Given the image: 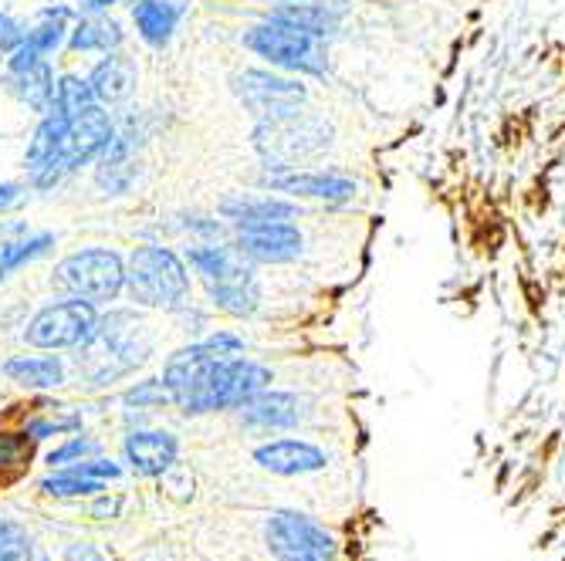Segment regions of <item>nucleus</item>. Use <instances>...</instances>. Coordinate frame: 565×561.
Masks as SVG:
<instances>
[{
  "label": "nucleus",
  "mask_w": 565,
  "mask_h": 561,
  "mask_svg": "<svg viewBox=\"0 0 565 561\" xmlns=\"http://www.w3.org/2000/svg\"><path fill=\"white\" fill-rule=\"evenodd\" d=\"M271 373L244 355H217L207 342L180 348L167 363L163 386L183 413L241 410V406L268 389Z\"/></svg>",
  "instance_id": "f257e3e1"
},
{
  "label": "nucleus",
  "mask_w": 565,
  "mask_h": 561,
  "mask_svg": "<svg viewBox=\"0 0 565 561\" xmlns=\"http://www.w3.org/2000/svg\"><path fill=\"white\" fill-rule=\"evenodd\" d=\"M78 348H82L78 366H85V373L95 382H106V379L129 373L132 366L146 359L149 332H146V322L136 319L132 312H113L106 319H98L92 338Z\"/></svg>",
  "instance_id": "f03ea898"
},
{
  "label": "nucleus",
  "mask_w": 565,
  "mask_h": 561,
  "mask_svg": "<svg viewBox=\"0 0 565 561\" xmlns=\"http://www.w3.org/2000/svg\"><path fill=\"white\" fill-rule=\"evenodd\" d=\"M126 291L146 309L177 312L190 294V274L170 247H136L126 265Z\"/></svg>",
  "instance_id": "7ed1b4c3"
},
{
  "label": "nucleus",
  "mask_w": 565,
  "mask_h": 561,
  "mask_svg": "<svg viewBox=\"0 0 565 561\" xmlns=\"http://www.w3.org/2000/svg\"><path fill=\"white\" fill-rule=\"evenodd\" d=\"M332 145V126L322 116L308 112H288L278 119H262L254 129V149L271 170H291L295 163H305L319 157Z\"/></svg>",
  "instance_id": "20e7f679"
},
{
  "label": "nucleus",
  "mask_w": 565,
  "mask_h": 561,
  "mask_svg": "<svg viewBox=\"0 0 565 561\" xmlns=\"http://www.w3.org/2000/svg\"><path fill=\"white\" fill-rule=\"evenodd\" d=\"M113 136H116V129H113L109 112L95 101L92 109L78 112L75 119H68L62 126L58 142H55V149H51V157L31 173L34 183L38 186H55L62 176L75 173L82 163H92L98 152L113 142Z\"/></svg>",
  "instance_id": "39448f33"
},
{
  "label": "nucleus",
  "mask_w": 565,
  "mask_h": 561,
  "mask_svg": "<svg viewBox=\"0 0 565 561\" xmlns=\"http://www.w3.org/2000/svg\"><path fill=\"white\" fill-rule=\"evenodd\" d=\"M190 265L196 268V274L207 284L211 298L217 309L231 312V315H250L258 309L262 291L258 281H254V271L237 258L227 247H190Z\"/></svg>",
  "instance_id": "423d86ee"
},
{
  "label": "nucleus",
  "mask_w": 565,
  "mask_h": 561,
  "mask_svg": "<svg viewBox=\"0 0 565 561\" xmlns=\"http://www.w3.org/2000/svg\"><path fill=\"white\" fill-rule=\"evenodd\" d=\"M244 47H250L254 55L268 58L278 68L288 72H305V75H322L326 72V44L319 34L305 31L291 21L271 18L258 28H250L244 34Z\"/></svg>",
  "instance_id": "0eeeda50"
},
{
  "label": "nucleus",
  "mask_w": 565,
  "mask_h": 561,
  "mask_svg": "<svg viewBox=\"0 0 565 561\" xmlns=\"http://www.w3.org/2000/svg\"><path fill=\"white\" fill-rule=\"evenodd\" d=\"M55 281L58 288H65L68 294L82 301H92V304L113 301L126 288V261L116 250L88 247V250L72 253V258H65L55 268Z\"/></svg>",
  "instance_id": "6e6552de"
},
{
  "label": "nucleus",
  "mask_w": 565,
  "mask_h": 561,
  "mask_svg": "<svg viewBox=\"0 0 565 561\" xmlns=\"http://www.w3.org/2000/svg\"><path fill=\"white\" fill-rule=\"evenodd\" d=\"M98 325L95 304L92 301H62V304H47L31 322H28V345L34 348H78L92 338Z\"/></svg>",
  "instance_id": "1a4fd4ad"
},
{
  "label": "nucleus",
  "mask_w": 565,
  "mask_h": 561,
  "mask_svg": "<svg viewBox=\"0 0 565 561\" xmlns=\"http://www.w3.org/2000/svg\"><path fill=\"white\" fill-rule=\"evenodd\" d=\"M265 535L278 561H335V538L305 515L278 511L268 518Z\"/></svg>",
  "instance_id": "9d476101"
},
{
  "label": "nucleus",
  "mask_w": 565,
  "mask_h": 561,
  "mask_svg": "<svg viewBox=\"0 0 565 561\" xmlns=\"http://www.w3.org/2000/svg\"><path fill=\"white\" fill-rule=\"evenodd\" d=\"M234 95L244 101V109L258 119H278L298 112L308 98V88L295 78H281L271 72H241L231 78Z\"/></svg>",
  "instance_id": "9b49d317"
},
{
  "label": "nucleus",
  "mask_w": 565,
  "mask_h": 561,
  "mask_svg": "<svg viewBox=\"0 0 565 561\" xmlns=\"http://www.w3.org/2000/svg\"><path fill=\"white\" fill-rule=\"evenodd\" d=\"M8 82H11L14 95L24 101L28 109L44 116L51 106H55V75H51L47 58L38 55L31 44H21L18 51H11Z\"/></svg>",
  "instance_id": "f8f14e48"
},
{
  "label": "nucleus",
  "mask_w": 565,
  "mask_h": 561,
  "mask_svg": "<svg viewBox=\"0 0 565 561\" xmlns=\"http://www.w3.org/2000/svg\"><path fill=\"white\" fill-rule=\"evenodd\" d=\"M237 253L258 265H285L301 253V234L295 224H262L244 227L237 237Z\"/></svg>",
  "instance_id": "ddd939ff"
},
{
  "label": "nucleus",
  "mask_w": 565,
  "mask_h": 561,
  "mask_svg": "<svg viewBox=\"0 0 565 561\" xmlns=\"http://www.w3.org/2000/svg\"><path fill=\"white\" fill-rule=\"evenodd\" d=\"M254 461L278 477H298V474L322 471L329 464V456L308 440H275L254 450Z\"/></svg>",
  "instance_id": "4468645a"
},
{
  "label": "nucleus",
  "mask_w": 565,
  "mask_h": 561,
  "mask_svg": "<svg viewBox=\"0 0 565 561\" xmlns=\"http://www.w3.org/2000/svg\"><path fill=\"white\" fill-rule=\"evenodd\" d=\"M305 399L295 392H268L262 389L258 396H250L241 406V420L244 427H262V430H288L305 420Z\"/></svg>",
  "instance_id": "2eb2a0df"
},
{
  "label": "nucleus",
  "mask_w": 565,
  "mask_h": 561,
  "mask_svg": "<svg viewBox=\"0 0 565 561\" xmlns=\"http://www.w3.org/2000/svg\"><path fill=\"white\" fill-rule=\"evenodd\" d=\"M221 214L244 230L262 224H291L298 217V207L278 196H227L221 203Z\"/></svg>",
  "instance_id": "dca6fc26"
},
{
  "label": "nucleus",
  "mask_w": 565,
  "mask_h": 561,
  "mask_svg": "<svg viewBox=\"0 0 565 561\" xmlns=\"http://www.w3.org/2000/svg\"><path fill=\"white\" fill-rule=\"evenodd\" d=\"M177 440L163 430H146V433H129L126 436V456L129 464L146 474V477H157L163 471H170L177 464Z\"/></svg>",
  "instance_id": "f3484780"
},
{
  "label": "nucleus",
  "mask_w": 565,
  "mask_h": 561,
  "mask_svg": "<svg viewBox=\"0 0 565 561\" xmlns=\"http://www.w3.org/2000/svg\"><path fill=\"white\" fill-rule=\"evenodd\" d=\"M265 186L291 196H316V199H349L355 193V183L335 173H281V176H268Z\"/></svg>",
  "instance_id": "a211bd4d"
},
{
  "label": "nucleus",
  "mask_w": 565,
  "mask_h": 561,
  "mask_svg": "<svg viewBox=\"0 0 565 561\" xmlns=\"http://www.w3.org/2000/svg\"><path fill=\"white\" fill-rule=\"evenodd\" d=\"M136 176V139L132 136H113V142L98 152L95 180L106 193H126Z\"/></svg>",
  "instance_id": "6ab92c4d"
},
{
  "label": "nucleus",
  "mask_w": 565,
  "mask_h": 561,
  "mask_svg": "<svg viewBox=\"0 0 565 561\" xmlns=\"http://www.w3.org/2000/svg\"><path fill=\"white\" fill-rule=\"evenodd\" d=\"M180 18H183V8L173 4V0H139V4H132L136 31L152 47H167L170 44Z\"/></svg>",
  "instance_id": "aec40b11"
},
{
  "label": "nucleus",
  "mask_w": 565,
  "mask_h": 561,
  "mask_svg": "<svg viewBox=\"0 0 565 561\" xmlns=\"http://www.w3.org/2000/svg\"><path fill=\"white\" fill-rule=\"evenodd\" d=\"M88 85L102 106H113V101L129 98V91L136 88V65L129 58L116 55V51H109V55L92 68Z\"/></svg>",
  "instance_id": "412c9836"
},
{
  "label": "nucleus",
  "mask_w": 565,
  "mask_h": 561,
  "mask_svg": "<svg viewBox=\"0 0 565 561\" xmlns=\"http://www.w3.org/2000/svg\"><path fill=\"white\" fill-rule=\"evenodd\" d=\"M4 376L28 389H58L65 382V366L58 355H18L4 363Z\"/></svg>",
  "instance_id": "4be33fe9"
},
{
  "label": "nucleus",
  "mask_w": 565,
  "mask_h": 561,
  "mask_svg": "<svg viewBox=\"0 0 565 561\" xmlns=\"http://www.w3.org/2000/svg\"><path fill=\"white\" fill-rule=\"evenodd\" d=\"M55 247V237L51 234H31L24 240H11V244H0V281H8L14 271H21L24 265L44 258V253Z\"/></svg>",
  "instance_id": "5701e85b"
},
{
  "label": "nucleus",
  "mask_w": 565,
  "mask_h": 561,
  "mask_svg": "<svg viewBox=\"0 0 565 561\" xmlns=\"http://www.w3.org/2000/svg\"><path fill=\"white\" fill-rule=\"evenodd\" d=\"M119 44H122V28L106 18L78 21V28L72 31V51H106L109 55Z\"/></svg>",
  "instance_id": "b1692460"
},
{
  "label": "nucleus",
  "mask_w": 565,
  "mask_h": 561,
  "mask_svg": "<svg viewBox=\"0 0 565 561\" xmlns=\"http://www.w3.org/2000/svg\"><path fill=\"white\" fill-rule=\"evenodd\" d=\"M95 91H92V85H88V78H75V75H65L58 85H55V112H62L65 119H75L78 112H85V109H92L95 106Z\"/></svg>",
  "instance_id": "393cba45"
},
{
  "label": "nucleus",
  "mask_w": 565,
  "mask_h": 561,
  "mask_svg": "<svg viewBox=\"0 0 565 561\" xmlns=\"http://www.w3.org/2000/svg\"><path fill=\"white\" fill-rule=\"evenodd\" d=\"M271 18H281V21H291L305 31H312L319 37H326L332 28H335V14H329L326 8L312 4V0H301V4H281Z\"/></svg>",
  "instance_id": "a878e982"
},
{
  "label": "nucleus",
  "mask_w": 565,
  "mask_h": 561,
  "mask_svg": "<svg viewBox=\"0 0 565 561\" xmlns=\"http://www.w3.org/2000/svg\"><path fill=\"white\" fill-rule=\"evenodd\" d=\"M65 18H68V11H44L41 24L34 31H28L24 44H31L38 55L47 58L51 51H58L62 41H65Z\"/></svg>",
  "instance_id": "bb28decb"
},
{
  "label": "nucleus",
  "mask_w": 565,
  "mask_h": 561,
  "mask_svg": "<svg viewBox=\"0 0 565 561\" xmlns=\"http://www.w3.org/2000/svg\"><path fill=\"white\" fill-rule=\"evenodd\" d=\"M41 490L51 494V497H92V494L102 490V481H92V477H82V474L68 471V474L41 481Z\"/></svg>",
  "instance_id": "cd10ccee"
},
{
  "label": "nucleus",
  "mask_w": 565,
  "mask_h": 561,
  "mask_svg": "<svg viewBox=\"0 0 565 561\" xmlns=\"http://www.w3.org/2000/svg\"><path fill=\"white\" fill-rule=\"evenodd\" d=\"M0 561H34V544L14 521H0Z\"/></svg>",
  "instance_id": "c85d7f7f"
},
{
  "label": "nucleus",
  "mask_w": 565,
  "mask_h": 561,
  "mask_svg": "<svg viewBox=\"0 0 565 561\" xmlns=\"http://www.w3.org/2000/svg\"><path fill=\"white\" fill-rule=\"evenodd\" d=\"M31 461V440L28 433H0V471L24 467Z\"/></svg>",
  "instance_id": "c756f323"
},
{
  "label": "nucleus",
  "mask_w": 565,
  "mask_h": 561,
  "mask_svg": "<svg viewBox=\"0 0 565 561\" xmlns=\"http://www.w3.org/2000/svg\"><path fill=\"white\" fill-rule=\"evenodd\" d=\"M95 450H98V446H95L92 440L75 436V440H68L65 446L51 450V453H47V464H51V467H62V464H72V461H85V456L95 453Z\"/></svg>",
  "instance_id": "7c9ffc66"
},
{
  "label": "nucleus",
  "mask_w": 565,
  "mask_h": 561,
  "mask_svg": "<svg viewBox=\"0 0 565 561\" xmlns=\"http://www.w3.org/2000/svg\"><path fill=\"white\" fill-rule=\"evenodd\" d=\"M24 37H28V31L14 18H8L4 11H0V55H11V51H18L24 44Z\"/></svg>",
  "instance_id": "2f4dec72"
},
{
  "label": "nucleus",
  "mask_w": 565,
  "mask_h": 561,
  "mask_svg": "<svg viewBox=\"0 0 565 561\" xmlns=\"http://www.w3.org/2000/svg\"><path fill=\"white\" fill-rule=\"evenodd\" d=\"M167 399H170V392L163 382H142V386L126 392V402H132V406H160Z\"/></svg>",
  "instance_id": "473e14b6"
},
{
  "label": "nucleus",
  "mask_w": 565,
  "mask_h": 561,
  "mask_svg": "<svg viewBox=\"0 0 565 561\" xmlns=\"http://www.w3.org/2000/svg\"><path fill=\"white\" fill-rule=\"evenodd\" d=\"M72 471H75V474H82V477H92V481L119 477V467H116V464H109V461H78Z\"/></svg>",
  "instance_id": "72a5a7b5"
},
{
  "label": "nucleus",
  "mask_w": 565,
  "mask_h": 561,
  "mask_svg": "<svg viewBox=\"0 0 565 561\" xmlns=\"http://www.w3.org/2000/svg\"><path fill=\"white\" fill-rule=\"evenodd\" d=\"M75 427H78V420H62V423L44 420V423H31V427H28V436H31V440H44V436H55V433H68V430H75Z\"/></svg>",
  "instance_id": "f704fd0d"
},
{
  "label": "nucleus",
  "mask_w": 565,
  "mask_h": 561,
  "mask_svg": "<svg viewBox=\"0 0 565 561\" xmlns=\"http://www.w3.org/2000/svg\"><path fill=\"white\" fill-rule=\"evenodd\" d=\"M21 186H14V183H4V186H0V211H11L14 207V203H21Z\"/></svg>",
  "instance_id": "c9c22d12"
},
{
  "label": "nucleus",
  "mask_w": 565,
  "mask_h": 561,
  "mask_svg": "<svg viewBox=\"0 0 565 561\" xmlns=\"http://www.w3.org/2000/svg\"><path fill=\"white\" fill-rule=\"evenodd\" d=\"M113 4H116V0H85V8H92V11H106Z\"/></svg>",
  "instance_id": "e433bc0d"
}]
</instances>
